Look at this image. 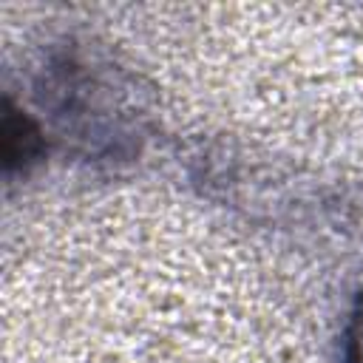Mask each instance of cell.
I'll list each match as a JSON object with an SVG mask.
<instances>
[{
	"label": "cell",
	"mask_w": 363,
	"mask_h": 363,
	"mask_svg": "<svg viewBox=\"0 0 363 363\" xmlns=\"http://www.w3.org/2000/svg\"><path fill=\"white\" fill-rule=\"evenodd\" d=\"M349 360L363 363V292L357 298L354 315H352V329H349Z\"/></svg>",
	"instance_id": "6da1fadb"
}]
</instances>
